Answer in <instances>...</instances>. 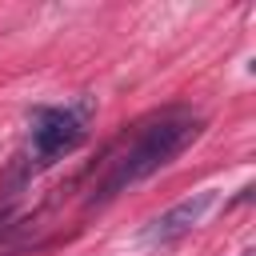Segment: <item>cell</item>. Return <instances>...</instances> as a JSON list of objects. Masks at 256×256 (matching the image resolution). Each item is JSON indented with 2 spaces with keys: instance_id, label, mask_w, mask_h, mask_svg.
Returning <instances> with one entry per match:
<instances>
[{
  "instance_id": "1",
  "label": "cell",
  "mask_w": 256,
  "mask_h": 256,
  "mask_svg": "<svg viewBox=\"0 0 256 256\" xmlns=\"http://www.w3.org/2000/svg\"><path fill=\"white\" fill-rule=\"evenodd\" d=\"M200 128H204V120L192 116V112H164V116H156L152 124H140V128L104 160V168H100L92 192L84 196V204H88V208L108 204V200H116L120 192L136 188L140 180L156 176L164 164H172V160L200 136Z\"/></svg>"
},
{
  "instance_id": "2",
  "label": "cell",
  "mask_w": 256,
  "mask_h": 256,
  "mask_svg": "<svg viewBox=\"0 0 256 256\" xmlns=\"http://www.w3.org/2000/svg\"><path fill=\"white\" fill-rule=\"evenodd\" d=\"M88 120H92V100L40 108L32 116V128H28V156H32L28 164H32V172L52 168L68 152H76L88 136Z\"/></svg>"
},
{
  "instance_id": "3",
  "label": "cell",
  "mask_w": 256,
  "mask_h": 256,
  "mask_svg": "<svg viewBox=\"0 0 256 256\" xmlns=\"http://www.w3.org/2000/svg\"><path fill=\"white\" fill-rule=\"evenodd\" d=\"M212 204H216V192H212V188L192 192V196H184L180 204H172L168 212H160V216L140 232V240H144V244H172V240H180L184 232H192V228L208 216Z\"/></svg>"
},
{
  "instance_id": "4",
  "label": "cell",
  "mask_w": 256,
  "mask_h": 256,
  "mask_svg": "<svg viewBox=\"0 0 256 256\" xmlns=\"http://www.w3.org/2000/svg\"><path fill=\"white\" fill-rule=\"evenodd\" d=\"M24 244V224L16 220H0V256H12Z\"/></svg>"
}]
</instances>
